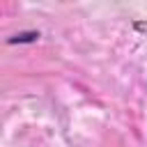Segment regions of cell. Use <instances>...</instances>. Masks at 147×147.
Here are the masks:
<instances>
[{"mask_svg": "<svg viewBox=\"0 0 147 147\" xmlns=\"http://www.w3.org/2000/svg\"><path fill=\"white\" fill-rule=\"evenodd\" d=\"M37 37H39V32H21V34L11 37V39H9V44H16V41H34Z\"/></svg>", "mask_w": 147, "mask_h": 147, "instance_id": "1", "label": "cell"}]
</instances>
